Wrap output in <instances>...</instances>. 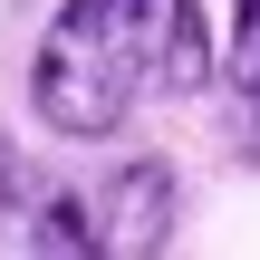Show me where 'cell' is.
Here are the masks:
<instances>
[{
	"label": "cell",
	"instance_id": "7a4b0ae2",
	"mask_svg": "<svg viewBox=\"0 0 260 260\" xmlns=\"http://www.w3.org/2000/svg\"><path fill=\"white\" fill-rule=\"evenodd\" d=\"M106 251H164L174 241V164H116V183H106Z\"/></svg>",
	"mask_w": 260,
	"mask_h": 260
},
{
	"label": "cell",
	"instance_id": "6da1fadb",
	"mask_svg": "<svg viewBox=\"0 0 260 260\" xmlns=\"http://www.w3.org/2000/svg\"><path fill=\"white\" fill-rule=\"evenodd\" d=\"M145 87H164V96L212 87L203 0H58V19L29 58L39 125L68 145H106V135H125Z\"/></svg>",
	"mask_w": 260,
	"mask_h": 260
},
{
	"label": "cell",
	"instance_id": "3957f363",
	"mask_svg": "<svg viewBox=\"0 0 260 260\" xmlns=\"http://www.w3.org/2000/svg\"><path fill=\"white\" fill-rule=\"evenodd\" d=\"M232 29H260V0H232Z\"/></svg>",
	"mask_w": 260,
	"mask_h": 260
}]
</instances>
